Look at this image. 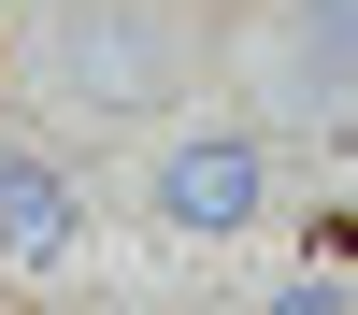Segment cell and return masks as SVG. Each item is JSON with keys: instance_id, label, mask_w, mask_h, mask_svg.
Listing matches in <instances>:
<instances>
[{"instance_id": "obj_1", "label": "cell", "mask_w": 358, "mask_h": 315, "mask_svg": "<svg viewBox=\"0 0 358 315\" xmlns=\"http://www.w3.org/2000/svg\"><path fill=\"white\" fill-rule=\"evenodd\" d=\"M29 86H43L57 115H86V129H115V115H172L201 86V43L172 0H43V43H29Z\"/></svg>"}, {"instance_id": "obj_3", "label": "cell", "mask_w": 358, "mask_h": 315, "mask_svg": "<svg viewBox=\"0 0 358 315\" xmlns=\"http://www.w3.org/2000/svg\"><path fill=\"white\" fill-rule=\"evenodd\" d=\"M244 86H258V129L344 143V115H358V0H273L258 43H244Z\"/></svg>"}, {"instance_id": "obj_2", "label": "cell", "mask_w": 358, "mask_h": 315, "mask_svg": "<svg viewBox=\"0 0 358 315\" xmlns=\"http://www.w3.org/2000/svg\"><path fill=\"white\" fill-rule=\"evenodd\" d=\"M129 200H143V229H172V244H244V229L273 215V129H258V115L172 129Z\"/></svg>"}, {"instance_id": "obj_4", "label": "cell", "mask_w": 358, "mask_h": 315, "mask_svg": "<svg viewBox=\"0 0 358 315\" xmlns=\"http://www.w3.org/2000/svg\"><path fill=\"white\" fill-rule=\"evenodd\" d=\"M72 244H86V172L15 129V143H0V258L43 272V258H72Z\"/></svg>"}]
</instances>
